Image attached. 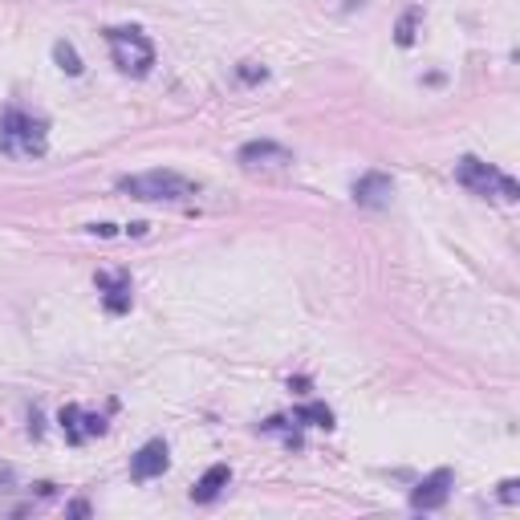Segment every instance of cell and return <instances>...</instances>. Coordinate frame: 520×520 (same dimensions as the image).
I'll use <instances>...</instances> for the list:
<instances>
[{
	"label": "cell",
	"mask_w": 520,
	"mask_h": 520,
	"mask_svg": "<svg viewBox=\"0 0 520 520\" xmlns=\"http://www.w3.org/2000/svg\"><path fill=\"white\" fill-rule=\"evenodd\" d=\"M53 57H57V65H61L65 74H74V78L82 74V57L74 53V45H70V41H57V45H53Z\"/></svg>",
	"instance_id": "cell-13"
},
{
	"label": "cell",
	"mask_w": 520,
	"mask_h": 520,
	"mask_svg": "<svg viewBox=\"0 0 520 520\" xmlns=\"http://www.w3.org/2000/svg\"><path fill=\"white\" fill-rule=\"evenodd\" d=\"M106 45H110V57H114V65L122 74H135V78H143V74H151V65H155V45H151V37L143 33V29H106Z\"/></svg>",
	"instance_id": "cell-3"
},
{
	"label": "cell",
	"mask_w": 520,
	"mask_h": 520,
	"mask_svg": "<svg viewBox=\"0 0 520 520\" xmlns=\"http://www.w3.org/2000/svg\"><path fill=\"white\" fill-rule=\"evenodd\" d=\"M451 484H455V476H451L447 468L431 472V476L411 492V508H419V512H435V508H443L447 496H451Z\"/></svg>",
	"instance_id": "cell-7"
},
{
	"label": "cell",
	"mask_w": 520,
	"mask_h": 520,
	"mask_svg": "<svg viewBox=\"0 0 520 520\" xmlns=\"http://www.w3.org/2000/svg\"><path fill=\"white\" fill-rule=\"evenodd\" d=\"M167 464H171L167 443H163V439H151V443H143V447H139V455H130V476H135L139 484H147V480L163 476V472H167Z\"/></svg>",
	"instance_id": "cell-5"
},
{
	"label": "cell",
	"mask_w": 520,
	"mask_h": 520,
	"mask_svg": "<svg viewBox=\"0 0 520 520\" xmlns=\"http://www.w3.org/2000/svg\"><path fill=\"white\" fill-rule=\"evenodd\" d=\"M455 179H460L472 195H500L504 204H512L516 195H520V187H516V179H508L504 171H496L492 163H484V159H476V155H464L460 163H455Z\"/></svg>",
	"instance_id": "cell-4"
},
{
	"label": "cell",
	"mask_w": 520,
	"mask_h": 520,
	"mask_svg": "<svg viewBox=\"0 0 520 520\" xmlns=\"http://www.w3.org/2000/svg\"><path fill=\"white\" fill-rule=\"evenodd\" d=\"M240 78H248V82H256V78H265V70H256V65H252V61H244V65H240Z\"/></svg>",
	"instance_id": "cell-16"
},
{
	"label": "cell",
	"mask_w": 520,
	"mask_h": 520,
	"mask_svg": "<svg viewBox=\"0 0 520 520\" xmlns=\"http://www.w3.org/2000/svg\"><path fill=\"white\" fill-rule=\"evenodd\" d=\"M98 293H102L110 313H126L130 309V277L126 273H98Z\"/></svg>",
	"instance_id": "cell-10"
},
{
	"label": "cell",
	"mask_w": 520,
	"mask_h": 520,
	"mask_svg": "<svg viewBox=\"0 0 520 520\" xmlns=\"http://www.w3.org/2000/svg\"><path fill=\"white\" fill-rule=\"evenodd\" d=\"M297 423H309V427H334V411L321 407V403H305V407H297Z\"/></svg>",
	"instance_id": "cell-12"
},
{
	"label": "cell",
	"mask_w": 520,
	"mask_h": 520,
	"mask_svg": "<svg viewBox=\"0 0 520 520\" xmlns=\"http://www.w3.org/2000/svg\"><path fill=\"white\" fill-rule=\"evenodd\" d=\"M228 484H232V468H228V464H216V468H208V472H204V480H200V484L191 488V500H195V504H212V500H216Z\"/></svg>",
	"instance_id": "cell-11"
},
{
	"label": "cell",
	"mask_w": 520,
	"mask_h": 520,
	"mask_svg": "<svg viewBox=\"0 0 520 520\" xmlns=\"http://www.w3.org/2000/svg\"><path fill=\"white\" fill-rule=\"evenodd\" d=\"M61 431H65V439H70V443H86V439L102 435L106 423H102V415H86L82 407H65L61 411Z\"/></svg>",
	"instance_id": "cell-9"
},
{
	"label": "cell",
	"mask_w": 520,
	"mask_h": 520,
	"mask_svg": "<svg viewBox=\"0 0 520 520\" xmlns=\"http://www.w3.org/2000/svg\"><path fill=\"white\" fill-rule=\"evenodd\" d=\"M49 147V126L45 118L29 110H5L0 114V151L13 159H41Z\"/></svg>",
	"instance_id": "cell-2"
},
{
	"label": "cell",
	"mask_w": 520,
	"mask_h": 520,
	"mask_svg": "<svg viewBox=\"0 0 520 520\" xmlns=\"http://www.w3.org/2000/svg\"><path fill=\"white\" fill-rule=\"evenodd\" d=\"M390 195H395V179H390L386 171H366L354 183V204L358 208H386Z\"/></svg>",
	"instance_id": "cell-6"
},
{
	"label": "cell",
	"mask_w": 520,
	"mask_h": 520,
	"mask_svg": "<svg viewBox=\"0 0 520 520\" xmlns=\"http://www.w3.org/2000/svg\"><path fill=\"white\" fill-rule=\"evenodd\" d=\"M419 17H423V9H407V13H403L399 33H395V41H399V45H411V41H415V25H419Z\"/></svg>",
	"instance_id": "cell-14"
},
{
	"label": "cell",
	"mask_w": 520,
	"mask_h": 520,
	"mask_svg": "<svg viewBox=\"0 0 520 520\" xmlns=\"http://www.w3.org/2000/svg\"><path fill=\"white\" fill-rule=\"evenodd\" d=\"M236 163H240V167H289L293 155H289V147H281V143L256 139V143H244V147L236 151Z\"/></svg>",
	"instance_id": "cell-8"
},
{
	"label": "cell",
	"mask_w": 520,
	"mask_h": 520,
	"mask_svg": "<svg viewBox=\"0 0 520 520\" xmlns=\"http://www.w3.org/2000/svg\"><path fill=\"white\" fill-rule=\"evenodd\" d=\"M516 488H520V484H516V480H504V484H500V500H508V504H512V500H516V496H520V492H516Z\"/></svg>",
	"instance_id": "cell-15"
},
{
	"label": "cell",
	"mask_w": 520,
	"mask_h": 520,
	"mask_svg": "<svg viewBox=\"0 0 520 520\" xmlns=\"http://www.w3.org/2000/svg\"><path fill=\"white\" fill-rule=\"evenodd\" d=\"M118 191L143 204H183V200H195L200 187L179 171H143V175H122Z\"/></svg>",
	"instance_id": "cell-1"
}]
</instances>
